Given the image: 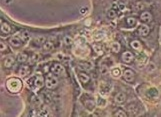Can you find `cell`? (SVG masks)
Masks as SVG:
<instances>
[{"mask_svg": "<svg viewBox=\"0 0 161 117\" xmlns=\"http://www.w3.org/2000/svg\"><path fill=\"white\" fill-rule=\"evenodd\" d=\"M43 50L45 51V52H49V51H52L53 48H54V45H53V43L51 42V41H48V42H45L44 44H43Z\"/></svg>", "mask_w": 161, "mask_h": 117, "instance_id": "cell-24", "label": "cell"}, {"mask_svg": "<svg viewBox=\"0 0 161 117\" xmlns=\"http://www.w3.org/2000/svg\"><path fill=\"white\" fill-rule=\"evenodd\" d=\"M87 11V8H83V9H80V13H85Z\"/></svg>", "mask_w": 161, "mask_h": 117, "instance_id": "cell-38", "label": "cell"}, {"mask_svg": "<svg viewBox=\"0 0 161 117\" xmlns=\"http://www.w3.org/2000/svg\"><path fill=\"white\" fill-rule=\"evenodd\" d=\"M126 23H127V26H129V27H134L137 24V19L135 17H128L126 19Z\"/></svg>", "mask_w": 161, "mask_h": 117, "instance_id": "cell-23", "label": "cell"}, {"mask_svg": "<svg viewBox=\"0 0 161 117\" xmlns=\"http://www.w3.org/2000/svg\"><path fill=\"white\" fill-rule=\"evenodd\" d=\"M39 59H40V56H39V54H37V53H33V54L31 55L30 63H36Z\"/></svg>", "mask_w": 161, "mask_h": 117, "instance_id": "cell-30", "label": "cell"}, {"mask_svg": "<svg viewBox=\"0 0 161 117\" xmlns=\"http://www.w3.org/2000/svg\"><path fill=\"white\" fill-rule=\"evenodd\" d=\"M121 49V45L119 42H113L111 44V50L113 51L114 53H118Z\"/></svg>", "mask_w": 161, "mask_h": 117, "instance_id": "cell-25", "label": "cell"}, {"mask_svg": "<svg viewBox=\"0 0 161 117\" xmlns=\"http://www.w3.org/2000/svg\"><path fill=\"white\" fill-rule=\"evenodd\" d=\"M45 40L46 39H45L44 36H37V37L34 39V44L37 45V46H41L46 42Z\"/></svg>", "mask_w": 161, "mask_h": 117, "instance_id": "cell-22", "label": "cell"}, {"mask_svg": "<svg viewBox=\"0 0 161 117\" xmlns=\"http://www.w3.org/2000/svg\"><path fill=\"white\" fill-rule=\"evenodd\" d=\"M44 85H45V79H44V78L41 76V75H36L35 80H34V85H33L32 89L34 88L35 91H37V90L42 88Z\"/></svg>", "mask_w": 161, "mask_h": 117, "instance_id": "cell-5", "label": "cell"}, {"mask_svg": "<svg viewBox=\"0 0 161 117\" xmlns=\"http://www.w3.org/2000/svg\"><path fill=\"white\" fill-rule=\"evenodd\" d=\"M97 104H98L99 106H105L106 105V100L105 99H102V97H98L97 98Z\"/></svg>", "mask_w": 161, "mask_h": 117, "instance_id": "cell-31", "label": "cell"}, {"mask_svg": "<svg viewBox=\"0 0 161 117\" xmlns=\"http://www.w3.org/2000/svg\"><path fill=\"white\" fill-rule=\"evenodd\" d=\"M132 1H139V0H132Z\"/></svg>", "mask_w": 161, "mask_h": 117, "instance_id": "cell-39", "label": "cell"}, {"mask_svg": "<svg viewBox=\"0 0 161 117\" xmlns=\"http://www.w3.org/2000/svg\"><path fill=\"white\" fill-rule=\"evenodd\" d=\"M139 19H140L143 23H149L152 21L153 16L149 11H143L142 13L139 15Z\"/></svg>", "mask_w": 161, "mask_h": 117, "instance_id": "cell-7", "label": "cell"}, {"mask_svg": "<svg viewBox=\"0 0 161 117\" xmlns=\"http://www.w3.org/2000/svg\"><path fill=\"white\" fill-rule=\"evenodd\" d=\"M114 116L115 117H127V114H126V112L123 110V109H117L115 111V113H114Z\"/></svg>", "mask_w": 161, "mask_h": 117, "instance_id": "cell-26", "label": "cell"}, {"mask_svg": "<svg viewBox=\"0 0 161 117\" xmlns=\"http://www.w3.org/2000/svg\"><path fill=\"white\" fill-rule=\"evenodd\" d=\"M0 47H1L0 48L1 52H5V51L7 50V45L3 42V41H1V43H0Z\"/></svg>", "mask_w": 161, "mask_h": 117, "instance_id": "cell-36", "label": "cell"}, {"mask_svg": "<svg viewBox=\"0 0 161 117\" xmlns=\"http://www.w3.org/2000/svg\"><path fill=\"white\" fill-rule=\"evenodd\" d=\"M114 100H115L116 103L118 104H122L126 101V94L123 93V92H118L115 97H114Z\"/></svg>", "mask_w": 161, "mask_h": 117, "instance_id": "cell-12", "label": "cell"}, {"mask_svg": "<svg viewBox=\"0 0 161 117\" xmlns=\"http://www.w3.org/2000/svg\"><path fill=\"white\" fill-rule=\"evenodd\" d=\"M22 81L17 77H11L6 81V88L10 93L16 94L22 89Z\"/></svg>", "mask_w": 161, "mask_h": 117, "instance_id": "cell-1", "label": "cell"}, {"mask_svg": "<svg viewBox=\"0 0 161 117\" xmlns=\"http://www.w3.org/2000/svg\"><path fill=\"white\" fill-rule=\"evenodd\" d=\"M45 86L48 89H55L58 86V78L53 73H49L45 77Z\"/></svg>", "mask_w": 161, "mask_h": 117, "instance_id": "cell-2", "label": "cell"}, {"mask_svg": "<svg viewBox=\"0 0 161 117\" xmlns=\"http://www.w3.org/2000/svg\"><path fill=\"white\" fill-rule=\"evenodd\" d=\"M14 62H15L14 57H12V56H8V57H6L5 60H4V67L11 68L14 65Z\"/></svg>", "mask_w": 161, "mask_h": 117, "instance_id": "cell-17", "label": "cell"}, {"mask_svg": "<svg viewBox=\"0 0 161 117\" xmlns=\"http://www.w3.org/2000/svg\"><path fill=\"white\" fill-rule=\"evenodd\" d=\"M94 50H95V52L98 53V54H101V53H102V48H101V46H100L99 44L94 45Z\"/></svg>", "mask_w": 161, "mask_h": 117, "instance_id": "cell-34", "label": "cell"}, {"mask_svg": "<svg viewBox=\"0 0 161 117\" xmlns=\"http://www.w3.org/2000/svg\"><path fill=\"white\" fill-rule=\"evenodd\" d=\"M123 78L125 81L132 83L134 80H135V72H134L132 69L126 68V69H124V71H123Z\"/></svg>", "mask_w": 161, "mask_h": 117, "instance_id": "cell-4", "label": "cell"}, {"mask_svg": "<svg viewBox=\"0 0 161 117\" xmlns=\"http://www.w3.org/2000/svg\"><path fill=\"white\" fill-rule=\"evenodd\" d=\"M130 46H131V48L134 49L135 51H141L142 50V48H143L141 42L140 41H138V40H132L130 42Z\"/></svg>", "mask_w": 161, "mask_h": 117, "instance_id": "cell-16", "label": "cell"}, {"mask_svg": "<svg viewBox=\"0 0 161 117\" xmlns=\"http://www.w3.org/2000/svg\"><path fill=\"white\" fill-rule=\"evenodd\" d=\"M158 95H159L158 90L156 89L155 87H151V88L147 90V96L148 97H151V98H157Z\"/></svg>", "mask_w": 161, "mask_h": 117, "instance_id": "cell-19", "label": "cell"}, {"mask_svg": "<svg viewBox=\"0 0 161 117\" xmlns=\"http://www.w3.org/2000/svg\"><path fill=\"white\" fill-rule=\"evenodd\" d=\"M111 75L113 77H119L121 75V70L119 68H114L111 70Z\"/></svg>", "mask_w": 161, "mask_h": 117, "instance_id": "cell-28", "label": "cell"}, {"mask_svg": "<svg viewBox=\"0 0 161 117\" xmlns=\"http://www.w3.org/2000/svg\"><path fill=\"white\" fill-rule=\"evenodd\" d=\"M28 60V55L25 52H21L17 55V61L20 63H25Z\"/></svg>", "mask_w": 161, "mask_h": 117, "instance_id": "cell-21", "label": "cell"}, {"mask_svg": "<svg viewBox=\"0 0 161 117\" xmlns=\"http://www.w3.org/2000/svg\"><path fill=\"white\" fill-rule=\"evenodd\" d=\"M78 78H79L80 82H81L82 84H87L90 81V77L86 74V73H84V72H79V73H78Z\"/></svg>", "mask_w": 161, "mask_h": 117, "instance_id": "cell-15", "label": "cell"}, {"mask_svg": "<svg viewBox=\"0 0 161 117\" xmlns=\"http://www.w3.org/2000/svg\"><path fill=\"white\" fill-rule=\"evenodd\" d=\"M9 43H10L12 47H15V48H19L23 45V42L21 41V39L19 38L18 36H14V37L9 39Z\"/></svg>", "mask_w": 161, "mask_h": 117, "instance_id": "cell-9", "label": "cell"}, {"mask_svg": "<svg viewBox=\"0 0 161 117\" xmlns=\"http://www.w3.org/2000/svg\"><path fill=\"white\" fill-rule=\"evenodd\" d=\"M149 32H150V28L147 24H141L139 25L138 27V34L142 37H146V36L149 35Z\"/></svg>", "mask_w": 161, "mask_h": 117, "instance_id": "cell-8", "label": "cell"}, {"mask_svg": "<svg viewBox=\"0 0 161 117\" xmlns=\"http://www.w3.org/2000/svg\"><path fill=\"white\" fill-rule=\"evenodd\" d=\"M39 115H41V116H48V115H49V109H48V107L47 106H42V107H41Z\"/></svg>", "mask_w": 161, "mask_h": 117, "instance_id": "cell-27", "label": "cell"}, {"mask_svg": "<svg viewBox=\"0 0 161 117\" xmlns=\"http://www.w3.org/2000/svg\"><path fill=\"white\" fill-rule=\"evenodd\" d=\"M63 42H64L65 45L69 46V45H71L73 43V39L70 37V36H65L64 39H63Z\"/></svg>", "mask_w": 161, "mask_h": 117, "instance_id": "cell-29", "label": "cell"}, {"mask_svg": "<svg viewBox=\"0 0 161 117\" xmlns=\"http://www.w3.org/2000/svg\"><path fill=\"white\" fill-rule=\"evenodd\" d=\"M78 66L81 70H90L92 69V63L89 61H81Z\"/></svg>", "mask_w": 161, "mask_h": 117, "instance_id": "cell-18", "label": "cell"}, {"mask_svg": "<svg viewBox=\"0 0 161 117\" xmlns=\"http://www.w3.org/2000/svg\"><path fill=\"white\" fill-rule=\"evenodd\" d=\"M146 60H147V56H146V54H144V53H141V54H139L137 57H136V62H137L139 67L144 66Z\"/></svg>", "mask_w": 161, "mask_h": 117, "instance_id": "cell-11", "label": "cell"}, {"mask_svg": "<svg viewBox=\"0 0 161 117\" xmlns=\"http://www.w3.org/2000/svg\"><path fill=\"white\" fill-rule=\"evenodd\" d=\"M50 71H51V73L56 75V76H62V75H64V73H65V69L61 64H59V63H54V64L51 65Z\"/></svg>", "mask_w": 161, "mask_h": 117, "instance_id": "cell-3", "label": "cell"}, {"mask_svg": "<svg viewBox=\"0 0 161 117\" xmlns=\"http://www.w3.org/2000/svg\"><path fill=\"white\" fill-rule=\"evenodd\" d=\"M1 32L3 34L11 33V26L7 22H2L1 24Z\"/></svg>", "mask_w": 161, "mask_h": 117, "instance_id": "cell-20", "label": "cell"}, {"mask_svg": "<svg viewBox=\"0 0 161 117\" xmlns=\"http://www.w3.org/2000/svg\"><path fill=\"white\" fill-rule=\"evenodd\" d=\"M16 36H18L19 38L21 39V41L24 43V42H27V41L30 39V33L26 30H23V31H20Z\"/></svg>", "mask_w": 161, "mask_h": 117, "instance_id": "cell-13", "label": "cell"}, {"mask_svg": "<svg viewBox=\"0 0 161 117\" xmlns=\"http://www.w3.org/2000/svg\"><path fill=\"white\" fill-rule=\"evenodd\" d=\"M36 112H37L36 110H32V111H31V113H30V116H37V115H39V114L36 113Z\"/></svg>", "mask_w": 161, "mask_h": 117, "instance_id": "cell-37", "label": "cell"}, {"mask_svg": "<svg viewBox=\"0 0 161 117\" xmlns=\"http://www.w3.org/2000/svg\"><path fill=\"white\" fill-rule=\"evenodd\" d=\"M121 58H122V61L124 63H127V64H130L131 62H133L134 58H135V56L131 51H125V52H123L122 56H121Z\"/></svg>", "mask_w": 161, "mask_h": 117, "instance_id": "cell-6", "label": "cell"}, {"mask_svg": "<svg viewBox=\"0 0 161 117\" xmlns=\"http://www.w3.org/2000/svg\"><path fill=\"white\" fill-rule=\"evenodd\" d=\"M108 17L110 19H114V18H116L117 17V13H116V11L114 10V9H111L110 11L108 12Z\"/></svg>", "mask_w": 161, "mask_h": 117, "instance_id": "cell-33", "label": "cell"}, {"mask_svg": "<svg viewBox=\"0 0 161 117\" xmlns=\"http://www.w3.org/2000/svg\"><path fill=\"white\" fill-rule=\"evenodd\" d=\"M34 80H35V76L34 77H30L29 79L27 80V84H28V86L29 87H33V85H34Z\"/></svg>", "mask_w": 161, "mask_h": 117, "instance_id": "cell-35", "label": "cell"}, {"mask_svg": "<svg viewBox=\"0 0 161 117\" xmlns=\"http://www.w3.org/2000/svg\"><path fill=\"white\" fill-rule=\"evenodd\" d=\"M83 103H84V106L86 107V109L87 110H89V111H93L95 106H96L95 101L92 100V99H87V100H85Z\"/></svg>", "mask_w": 161, "mask_h": 117, "instance_id": "cell-14", "label": "cell"}, {"mask_svg": "<svg viewBox=\"0 0 161 117\" xmlns=\"http://www.w3.org/2000/svg\"><path fill=\"white\" fill-rule=\"evenodd\" d=\"M18 74L20 77H27L30 74V67L28 65H22L18 70Z\"/></svg>", "mask_w": 161, "mask_h": 117, "instance_id": "cell-10", "label": "cell"}, {"mask_svg": "<svg viewBox=\"0 0 161 117\" xmlns=\"http://www.w3.org/2000/svg\"><path fill=\"white\" fill-rule=\"evenodd\" d=\"M146 69H147V71H148V72L151 73V72H153V71H154V70L156 69V66H155L154 63H149Z\"/></svg>", "mask_w": 161, "mask_h": 117, "instance_id": "cell-32", "label": "cell"}]
</instances>
